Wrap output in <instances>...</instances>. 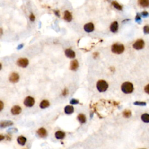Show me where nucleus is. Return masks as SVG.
Listing matches in <instances>:
<instances>
[{
	"label": "nucleus",
	"mask_w": 149,
	"mask_h": 149,
	"mask_svg": "<svg viewBox=\"0 0 149 149\" xmlns=\"http://www.w3.org/2000/svg\"><path fill=\"white\" fill-rule=\"evenodd\" d=\"M133 85L132 83L126 82L123 83L121 86V90L125 94H131L133 91Z\"/></svg>",
	"instance_id": "obj_1"
},
{
	"label": "nucleus",
	"mask_w": 149,
	"mask_h": 149,
	"mask_svg": "<svg viewBox=\"0 0 149 149\" xmlns=\"http://www.w3.org/2000/svg\"><path fill=\"white\" fill-rule=\"evenodd\" d=\"M125 47L123 44L116 43L114 44L111 47L112 52L116 54H121L124 51Z\"/></svg>",
	"instance_id": "obj_2"
},
{
	"label": "nucleus",
	"mask_w": 149,
	"mask_h": 149,
	"mask_svg": "<svg viewBox=\"0 0 149 149\" xmlns=\"http://www.w3.org/2000/svg\"><path fill=\"white\" fill-rule=\"evenodd\" d=\"M108 88V85L105 80H99L97 83V90L100 92H104L107 90Z\"/></svg>",
	"instance_id": "obj_3"
},
{
	"label": "nucleus",
	"mask_w": 149,
	"mask_h": 149,
	"mask_svg": "<svg viewBox=\"0 0 149 149\" xmlns=\"http://www.w3.org/2000/svg\"><path fill=\"white\" fill-rule=\"evenodd\" d=\"M144 45H145V43H144L143 40L138 39V40L136 41L135 43L133 44V48H135V50H140L144 48Z\"/></svg>",
	"instance_id": "obj_4"
},
{
	"label": "nucleus",
	"mask_w": 149,
	"mask_h": 149,
	"mask_svg": "<svg viewBox=\"0 0 149 149\" xmlns=\"http://www.w3.org/2000/svg\"><path fill=\"white\" fill-rule=\"evenodd\" d=\"M35 99L32 97H27L24 101V104L27 107H32L35 104Z\"/></svg>",
	"instance_id": "obj_5"
},
{
	"label": "nucleus",
	"mask_w": 149,
	"mask_h": 149,
	"mask_svg": "<svg viewBox=\"0 0 149 149\" xmlns=\"http://www.w3.org/2000/svg\"><path fill=\"white\" fill-rule=\"evenodd\" d=\"M29 64V61L26 58H20L18 60L17 65L22 68L26 67Z\"/></svg>",
	"instance_id": "obj_6"
},
{
	"label": "nucleus",
	"mask_w": 149,
	"mask_h": 149,
	"mask_svg": "<svg viewBox=\"0 0 149 149\" xmlns=\"http://www.w3.org/2000/svg\"><path fill=\"white\" fill-rule=\"evenodd\" d=\"M9 80L12 83H17L19 80V75L17 73H12L10 75Z\"/></svg>",
	"instance_id": "obj_7"
},
{
	"label": "nucleus",
	"mask_w": 149,
	"mask_h": 149,
	"mask_svg": "<svg viewBox=\"0 0 149 149\" xmlns=\"http://www.w3.org/2000/svg\"><path fill=\"white\" fill-rule=\"evenodd\" d=\"M22 112V108L18 105L14 106L11 109V113L14 115H19Z\"/></svg>",
	"instance_id": "obj_8"
},
{
	"label": "nucleus",
	"mask_w": 149,
	"mask_h": 149,
	"mask_svg": "<svg viewBox=\"0 0 149 149\" xmlns=\"http://www.w3.org/2000/svg\"><path fill=\"white\" fill-rule=\"evenodd\" d=\"M94 26L92 23H88L84 26V30L86 32H91L94 30Z\"/></svg>",
	"instance_id": "obj_9"
},
{
	"label": "nucleus",
	"mask_w": 149,
	"mask_h": 149,
	"mask_svg": "<svg viewBox=\"0 0 149 149\" xmlns=\"http://www.w3.org/2000/svg\"><path fill=\"white\" fill-rule=\"evenodd\" d=\"M66 56L69 58H74L75 57V53L71 49H66L65 51Z\"/></svg>",
	"instance_id": "obj_10"
},
{
	"label": "nucleus",
	"mask_w": 149,
	"mask_h": 149,
	"mask_svg": "<svg viewBox=\"0 0 149 149\" xmlns=\"http://www.w3.org/2000/svg\"><path fill=\"white\" fill-rule=\"evenodd\" d=\"M37 133L38 135H39L40 137H41V138H44V137L46 136L47 135L46 129H44V128H40L37 131Z\"/></svg>",
	"instance_id": "obj_11"
},
{
	"label": "nucleus",
	"mask_w": 149,
	"mask_h": 149,
	"mask_svg": "<svg viewBox=\"0 0 149 149\" xmlns=\"http://www.w3.org/2000/svg\"><path fill=\"white\" fill-rule=\"evenodd\" d=\"M118 30V23L117 22H114L110 26V30L113 33H115Z\"/></svg>",
	"instance_id": "obj_12"
},
{
	"label": "nucleus",
	"mask_w": 149,
	"mask_h": 149,
	"mask_svg": "<svg viewBox=\"0 0 149 149\" xmlns=\"http://www.w3.org/2000/svg\"><path fill=\"white\" fill-rule=\"evenodd\" d=\"M14 123L12 122L11 121H1V123H0V126L1 128H4L8 127V126H12Z\"/></svg>",
	"instance_id": "obj_13"
},
{
	"label": "nucleus",
	"mask_w": 149,
	"mask_h": 149,
	"mask_svg": "<svg viewBox=\"0 0 149 149\" xmlns=\"http://www.w3.org/2000/svg\"><path fill=\"white\" fill-rule=\"evenodd\" d=\"M138 4L141 7L147 8L149 7V0H138Z\"/></svg>",
	"instance_id": "obj_14"
},
{
	"label": "nucleus",
	"mask_w": 149,
	"mask_h": 149,
	"mask_svg": "<svg viewBox=\"0 0 149 149\" xmlns=\"http://www.w3.org/2000/svg\"><path fill=\"white\" fill-rule=\"evenodd\" d=\"M78 66H79V64H78L77 60H73L71 62L70 68L72 70H76Z\"/></svg>",
	"instance_id": "obj_15"
},
{
	"label": "nucleus",
	"mask_w": 149,
	"mask_h": 149,
	"mask_svg": "<svg viewBox=\"0 0 149 149\" xmlns=\"http://www.w3.org/2000/svg\"><path fill=\"white\" fill-rule=\"evenodd\" d=\"M64 19L67 22H70L72 19V14L69 11H66L64 12Z\"/></svg>",
	"instance_id": "obj_16"
},
{
	"label": "nucleus",
	"mask_w": 149,
	"mask_h": 149,
	"mask_svg": "<svg viewBox=\"0 0 149 149\" xmlns=\"http://www.w3.org/2000/svg\"><path fill=\"white\" fill-rule=\"evenodd\" d=\"M55 136L57 139H63L65 136V133L62 131H57L55 133Z\"/></svg>",
	"instance_id": "obj_17"
},
{
	"label": "nucleus",
	"mask_w": 149,
	"mask_h": 149,
	"mask_svg": "<svg viewBox=\"0 0 149 149\" xmlns=\"http://www.w3.org/2000/svg\"><path fill=\"white\" fill-rule=\"evenodd\" d=\"M65 113L67 114H70L73 113V111H74V108L73 107V106L71 105H67L65 107L64 109Z\"/></svg>",
	"instance_id": "obj_18"
},
{
	"label": "nucleus",
	"mask_w": 149,
	"mask_h": 149,
	"mask_svg": "<svg viewBox=\"0 0 149 149\" xmlns=\"http://www.w3.org/2000/svg\"><path fill=\"white\" fill-rule=\"evenodd\" d=\"M49 105H50L49 101L46 100H43L42 102L40 103V107L42 109L46 108L49 107Z\"/></svg>",
	"instance_id": "obj_19"
},
{
	"label": "nucleus",
	"mask_w": 149,
	"mask_h": 149,
	"mask_svg": "<svg viewBox=\"0 0 149 149\" xmlns=\"http://www.w3.org/2000/svg\"><path fill=\"white\" fill-rule=\"evenodd\" d=\"M141 119L144 123H149V114L147 113L143 114L141 116Z\"/></svg>",
	"instance_id": "obj_20"
},
{
	"label": "nucleus",
	"mask_w": 149,
	"mask_h": 149,
	"mask_svg": "<svg viewBox=\"0 0 149 149\" xmlns=\"http://www.w3.org/2000/svg\"><path fill=\"white\" fill-rule=\"evenodd\" d=\"M17 141L20 145L23 146L26 142V138H25L24 136H19L17 139Z\"/></svg>",
	"instance_id": "obj_21"
},
{
	"label": "nucleus",
	"mask_w": 149,
	"mask_h": 149,
	"mask_svg": "<svg viewBox=\"0 0 149 149\" xmlns=\"http://www.w3.org/2000/svg\"><path fill=\"white\" fill-rule=\"evenodd\" d=\"M78 119L80 123H85L86 121V116L83 114H80L78 115Z\"/></svg>",
	"instance_id": "obj_22"
},
{
	"label": "nucleus",
	"mask_w": 149,
	"mask_h": 149,
	"mask_svg": "<svg viewBox=\"0 0 149 149\" xmlns=\"http://www.w3.org/2000/svg\"><path fill=\"white\" fill-rule=\"evenodd\" d=\"M122 115H123V117L126 118H129L132 116V112L129 110H125L122 113Z\"/></svg>",
	"instance_id": "obj_23"
},
{
	"label": "nucleus",
	"mask_w": 149,
	"mask_h": 149,
	"mask_svg": "<svg viewBox=\"0 0 149 149\" xmlns=\"http://www.w3.org/2000/svg\"><path fill=\"white\" fill-rule=\"evenodd\" d=\"M112 4H113V5L115 7V8L116 9H117L119 10V11H121V10L122 9V6L119 5L118 3L117 2H116V1H114V2H112Z\"/></svg>",
	"instance_id": "obj_24"
},
{
	"label": "nucleus",
	"mask_w": 149,
	"mask_h": 149,
	"mask_svg": "<svg viewBox=\"0 0 149 149\" xmlns=\"http://www.w3.org/2000/svg\"><path fill=\"white\" fill-rule=\"evenodd\" d=\"M133 104L138 106H146V103L144 102V101H135V102L133 103Z\"/></svg>",
	"instance_id": "obj_25"
},
{
	"label": "nucleus",
	"mask_w": 149,
	"mask_h": 149,
	"mask_svg": "<svg viewBox=\"0 0 149 149\" xmlns=\"http://www.w3.org/2000/svg\"><path fill=\"white\" fill-rule=\"evenodd\" d=\"M143 32L144 34H149V25H146L143 27Z\"/></svg>",
	"instance_id": "obj_26"
},
{
	"label": "nucleus",
	"mask_w": 149,
	"mask_h": 149,
	"mask_svg": "<svg viewBox=\"0 0 149 149\" xmlns=\"http://www.w3.org/2000/svg\"><path fill=\"white\" fill-rule=\"evenodd\" d=\"M135 20L137 22H138V23H140V21H141V16L139 14H138L136 15V18H135Z\"/></svg>",
	"instance_id": "obj_27"
},
{
	"label": "nucleus",
	"mask_w": 149,
	"mask_h": 149,
	"mask_svg": "<svg viewBox=\"0 0 149 149\" xmlns=\"http://www.w3.org/2000/svg\"><path fill=\"white\" fill-rule=\"evenodd\" d=\"M70 103L72 104H77L79 103V101H78V100H76V99H72L71 100H70Z\"/></svg>",
	"instance_id": "obj_28"
},
{
	"label": "nucleus",
	"mask_w": 149,
	"mask_h": 149,
	"mask_svg": "<svg viewBox=\"0 0 149 149\" xmlns=\"http://www.w3.org/2000/svg\"><path fill=\"white\" fill-rule=\"evenodd\" d=\"M144 91H145V93H146L147 94H149V84L147 85L145 87H144Z\"/></svg>",
	"instance_id": "obj_29"
},
{
	"label": "nucleus",
	"mask_w": 149,
	"mask_h": 149,
	"mask_svg": "<svg viewBox=\"0 0 149 149\" xmlns=\"http://www.w3.org/2000/svg\"><path fill=\"white\" fill-rule=\"evenodd\" d=\"M141 16L143 17H147L149 16V13L146 11H143L142 13H141Z\"/></svg>",
	"instance_id": "obj_30"
},
{
	"label": "nucleus",
	"mask_w": 149,
	"mask_h": 149,
	"mask_svg": "<svg viewBox=\"0 0 149 149\" xmlns=\"http://www.w3.org/2000/svg\"><path fill=\"white\" fill-rule=\"evenodd\" d=\"M30 19L31 21H34V20H35V16H34L33 14H31V15H30Z\"/></svg>",
	"instance_id": "obj_31"
},
{
	"label": "nucleus",
	"mask_w": 149,
	"mask_h": 149,
	"mask_svg": "<svg viewBox=\"0 0 149 149\" xmlns=\"http://www.w3.org/2000/svg\"><path fill=\"white\" fill-rule=\"evenodd\" d=\"M0 104H1V109H0V111H2L3 109V107H4V104H3V103L2 101L0 102Z\"/></svg>",
	"instance_id": "obj_32"
},
{
	"label": "nucleus",
	"mask_w": 149,
	"mask_h": 149,
	"mask_svg": "<svg viewBox=\"0 0 149 149\" xmlns=\"http://www.w3.org/2000/svg\"><path fill=\"white\" fill-rule=\"evenodd\" d=\"M67 93H68L67 90H65L64 93H63V95H64V96L66 95V94H67Z\"/></svg>",
	"instance_id": "obj_33"
},
{
	"label": "nucleus",
	"mask_w": 149,
	"mask_h": 149,
	"mask_svg": "<svg viewBox=\"0 0 149 149\" xmlns=\"http://www.w3.org/2000/svg\"><path fill=\"white\" fill-rule=\"evenodd\" d=\"M0 136H1V139H0V140H3V139L4 138V137L2 135H0Z\"/></svg>",
	"instance_id": "obj_34"
},
{
	"label": "nucleus",
	"mask_w": 149,
	"mask_h": 149,
	"mask_svg": "<svg viewBox=\"0 0 149 149\" xmlns=\"http://www.w3.org/2000/svg\"><path fill=\"white\" fill-rule=\"evenodd\" d=\"M22 47H23V45L22 44V45H19V46H18V49H20V48H21Z\"/></svg>",
	"instance_id": "obj_35"
},
{
	"label": "nucleus",
	"mask_w": 149,
	"mask_h": 149,
	"mask_svg": "<svg viewBox=\"0 0 149 149\" xmlns=\"http://www.w3.org/2000/svg\"></svg>",
	"instance_id": "obj_36"
}]
</instances>
